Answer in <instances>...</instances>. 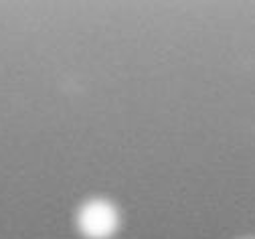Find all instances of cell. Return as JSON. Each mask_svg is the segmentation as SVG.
Wrapping results in <instances>:
<instances>
[{"label": "cell", "mask_w": 255, "mask_h": 239, "mask_svg": "<svg viewBox=\"0 0 255 239\" xmlns=\"http://www.w3.org/2000/svg\"><path fill=\"white\" fill-rule=\"evenodd\" d=\"M81 229L93 239L108 237L116 229V211L108 203H89L81 211Z\"/></svg>", "instance_id": "obj_1"}]
</instances>
